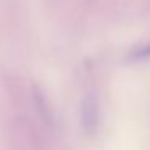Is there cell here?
I'll list each match as a JSON object with an SVG mask.
<instances>
[{
	"instance_id": "1",
	"label": "cell",
	"mask_w": 150,
	"mask_h": 150,
	"mask_svg": "<svg viewBox=\"0 0 150 150\" xmlns=\"http://www.w3.org/2000/svg\"><path fill=\"white\" fill-rule=\"evenodd\" d=\"M81 118H82L84 129L89 131V132H94L95 127H97V120H98V103L94 95H89L87 98L82 100Z\"/></svg>"
},
{
	"instance_id": "2",
	"label": "cell",
	"mask_w": 150,
	"mask_h": 150,
	"mask_svg": "<svg viewBox=\"0 0 150 150\" xmlns=\"http://www.w3.org/2000/svg\"><path fill=\"white\" fill-rule=\"evenodd\" d=\"M134 57H137V58H147V57H150V45H145L140 50H137L134 53Z\"/></svg>"
}]
</instances>
